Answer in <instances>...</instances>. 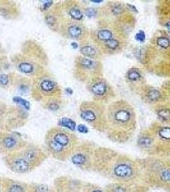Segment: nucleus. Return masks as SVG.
Listing matches in <instances>:
<instances>
[{
	"label": "nucleus",
	"mask_w": 170,
	"mask_h": 192,
	"mask_svg": "<svg viewBox=\"0 0 170 192\" xmlns=\"http://www.w3.org/2000/svg\"><path fill=\"white\" fill-rule=\"evenodd\" d=\"M107 122L115 128L129 130L136 124V114L134 108L124 100L111 103L106 110Z\"/></svg>",
	"instance_id": "f257e3e1"
},
{
	"label": "nucleus",
	"mask_w": 170,
	"mask_h": 192,
	"mask_svg": "<svg viewBox=\"0 0 170 192\" xmlns=\"http://www.w3.org/2000/svg\"><path fill=\"white\" fill-rule=\"evenodd\" d=\"M80 116L85 121L98 128L106 126L107 122L104 106L93 101H85L81 105Z\"/></svg>",
	"instance_id": "f03ea898"
},
{
	"label": "nucleus",
	"mask_w": 170,
	"mask_h": 192,
	"mask_svg": "<svg viewBox=\"0 0 170 192\" xmlns=\"http://www.w3.org/2000/svg\"><path fill=\"white\" fill-rule=\"evenodd\" d=\"M75 67L77 78L88 82L94 78L100 77L103 71V66L100 62L80 56L76 59Z\"/></svg>",
	"instance_id": "7ed1b4c3"
},
{
	"label": "nucleus",
	"mask_w": 170,
	"mask_h": 192,
	"mask_svg": "<svg viewBox=\"0 0 170 192\" xmlns=\"http://www.w3.org/2000/svg\"><path fill=\"white\" fill-rule=\"evenodd\" d=\"M88 89L94 97L100 101L108 102L113 96V91L105 79L97 77L88 82Z\"/></svg>",
	"instance_id": "20e7f679"
},
{
	"label": "nucleus",
	"mask_w": 170,
	"mask_h": 192,
	"mask_svg": "<svg viewBox=\"0 0 170 192\" xmlns=\"http://www.w3.org/2000/svg\"><path fill=\"white\" fill-rule=\"evenodd\" d=\"M122 36L126 35L119 28L108 25L99 27L92 33L93 40L99 48L108 42Z\"/></svg>",
	"instance_id": "39448f33"
},
{
	"label": "nucleus",
	"mask_w": 170,
	"mask_h": 192,
	"mask_svg": "<svg viewBox=\"0 0 170 192\" xmlns=\"http://www.w3.org/2000/svg\"><path fill=\"white\" fill-rule=\"evenodd\" d=\"M63 30L66 37L76 40H83L88 35L86 28L80 22L74 20L67 22Z\"/></svg>",
	"instance_id": "423d86ee"
},
{
	"label": "nucleus",
	"mask_w": 170,
	"mask_h": 192,
	"mask_svg": "<svg viewBox=\"0 0 170 192\" xmlns=\"http://www.w3.org/2000/svg\"><path fill=\"white\" fill-rule=\"evenodd\" d=\"M37 88L42 95L46 96H53L60 92L57 83L48 77L40 79Z\"/></svg>",
	"instance_id": "0eeeda50"
},
{
	"label": "nucleus",
	"mask_w": 170,
	"mask_h": 192,
	"mask_svg": "<svg viewBox=\"0 0 170 192\" xmlns=\"http://www.w3.org/2000/svg\"><path fill=\"white\" fill-rule=\"evenodd\" d=\"M47 137L53 140L63 148L69 146L72 142V136L68 132L60 128L51 129L48 133Z\"/></svg>",
	"instance_id": "6e6552de"
},
{
	"label": "nucleus",
	"mask_w": 170,
	"mask_h": 192,
	"mask_svg": "<svg viewBox=\"0 0 170 192\" xmlns=\"http://www.w3.org/2000/svg\"><path fill=\"white\" fill-rule=\"evenodd\" d=\"M80 53L84 57L96 60L102 56V51L95 44L84 43L80 48Z\"/></svg>",
	"instance_id": "1a4fd4ad"
},
{
	"label": "nucleus",
	"mask_w": 170,
	"mask_h": 192,
	"mask_svg": "<svg viewBox=\"0 0 170 192\" xmlns=\"http://www.w3.org/2000/svg\"><path fill=\"white\" fill-rule=\"evenodd\" d=\"M17 69L22 73L27 75L35 74L38 71V65L30 60L24 59L20 60L16 64Z\"/></svg>",
	"instance_id": "9d476101"
},
{
	"label": "nucleus",
	"mask_w": 170,
	"mask_h": 192,
	"mask_svg": "<svg viewBox=\"0 0 170 192\" xmlns=\"http://www.w3.org/2000/svg\"><path fill=\"white\" fill-rule=\"evenodd\" d=\"M114 173L117 177L120 178H127L133 174L132 168L127 164H120L115 167Z\"/></svg>",
	"instance_id": "9b49d317"
},
{
	"label": "nucleus",
	"mask_w": 170,
	"mask_h": 192,
	"mask_svg": "<svg viewBox=\"0 0 170 192\" xmlns=\"http://www.w3.org/2000/svg\"><path fill=\"white\" fill-rule=\"evenodd\" d=\"M12 168L15 172H26L30 168V163L24 158H19L13 162Z\"/></svg>",
	"instance_id": "f8f14e48"
},
{
	"label": "nucleus",
	"mask_w": 170,
	"mask_h": 192,
	"mask_svg": "<svg viewBox=\"0 0 170 192\" xmlns=\"http://www.w3.org/2000/svg\"><path fill=\"white\" fill-rule=\"evenodd\" d=\"M1 143L2 146H3L5 149H12L14 148L17 145V141L13 136H4L1 139Z\"/></svg>",
	"instance_id": "ddd939ff"
},
{
	"label": "nucleus",
	"mask_w": 170,
	"mask_h": 192,
	"mask_svg": "<svg viewBox=\"0 0 170 192\" xmlns=\"http://www.w3.org/2000/svg\"><path fill=\"white\" fill-rule=\"evenodd\" d=\"M68 14L74 21H80L83 18V13L78 7L72 6L68 8Z\"/></svg>",
	"instance_id": "4468645a"
},
{
	"label": "nucleus",
	"mask_w": 170,
	"mask_h": 192,
	"mask_svg": "<svg viewBox=\"0 0 170 192\" xmlns=\"http://www.w3.org/2000/svg\"><path fill=\"white\" fill-rule=\"evenodd\" d=\"M46 143L51 151L56 154H59L64 151L63 147L61 146L49 137L46 138Z\"/></svg>",
	"instance_id": "2eb2a0df"
},
{
	"label": "nucleus",
	"mask_w": 170,
	"mask_h": 192,
	"mask_svg": "<svg viewBox=\"0 0 170 192\" xmlns=\"http://www.w3.org/2000/svg\"><path fill=\"white\" fill-rule=\"evenodd\" d=\"M58 125L70 129L71 131H75L76 128V122L69 118H62L58 121Z\"/></svg>",
	"instance_id": "dca6fc26"
},
{
	"label": "nucleus",
	"mask_w": 170,
	"mask_h": 192,
	"mask_svg": "<svg viewBox=\"0 0 170 192\" xmlns=\"http://www.w3.org/2000/svg\"><path fill=\"white\" fill-rule=\"evenodd\" d=\"M141 77V75L137 69H131L127 73V79L131 82H137Z\"/></svg>",
	"instance_id": "f3484780"
},
{
	"label": "nucleus",
	"mask_w": 170,
	"mask_h": 192,
	"mask_svg": "<svg viewBox=\"0 0 170 192\" xmlns=\"http://www.w3.org/2000/svg\"><path fill=\"white\" fill-rule=\"evenodd\" d=\"M156 43L159 46L163 49H168L170 46V40L164 36L158 37Z\"/></svg>",
	"instance_id": "a211bd4d"
},
{
	"label": "nucleus",
	"mask_w": 170,
	"mask_h": 192,
	"mask_svg": "<svg viewBox=\"0 0 170 192\" xmlns=\"http://www.w3.org/2000/svg\"><path fill=\"white\" fill-rule=\"evenodd\" d=\"M125 12L124 7L120 3H114L111 7V12L114 16L120 15Z\"/></svg>",
	"instance_id": "6ab92c4d"
},
{
	"label": "nucleus",
	"mask_w": 170,
	"mask_h": 192,
	"mask_svg": "<svg viewBox=\"0 0 170 192\" xmlns=\"http://www.w3.org/2000/svg\"><path fill=\"white\" fill-rule=\"evenodd\" d=\"M86 161V158L83 154H76L72 157V162L76 165H83Z\"/></svg>",
	"instance_id": "aec40b11"
},
{
	"label": "nucleus",
	"mask_w": 170,
	"mask_h": 192,
	"mask_svg": "<svg viewBox=\"0 0 170 192\" xmlns=\"http://www.w3.org/2000/svg\"><path fill=\"white\" fill-rule=\"evenodd\" d=\"M161 97L160 92L157 90H152L147 94V98L150 102H155Z\"/></svg>",
	"instance_id": "412c9836"
},
{
	"label": "nucleus",
	"mask_w": 170,
	"mask_h": 192,
	"mask_svg": "<svg viewBox=\"0 0 170 192\" xmlns=\"http://www.w3.org/2000/svg\"><path fill=\"white\" fill-rule=\"evenodd\" d=\"M14 102L16 104H19L21 106H23L25 109H26L27 110H30V103L28 102V101H26V99H22V97H15L13 99Z\"/></svg>",
	"instance_id": "4be33fe9"
},
{
	"label": "nucleus",
	"mask_w": 170,
	"mask_h": 192,
	"mask_svg": "<svg viewBox=\"0 0 170 192\" xmlns=\"http://www.w3.org/2000/svg\"><path fill=\"white\" fill-rule=\"evenodd\" d=\"M160 137L165 140H170V128L164 127L159 131Z\"/></svg>",
	"instance_id": "5701e85b"
},
{
	"label": "nucleus",
	"mask_w": 170,
	"mask_h": 192,
	"mask_svg": "<svg viewBox=\"0 0 170 192\" xmlns=\"http://www.w3.org/2000/svg\"><path fill=\"white\" fill-rule=\"evenodd\" d=\"M36 152L34 150H29L25 153V157L28 162H31L35 158Z\"/></svg>",
	"instance_id": "b1692460"
},
{
	"label": "nucleus",
	"mask_w": 170,
	"mask_h": 192,
	"mask_svg": "<svg viewBox=\"0 0 170 192\" xmlns=\"http://www.w3.org/2000/svg\"><path fill=\"white\" fill-rule=\"evenodd\" d=\"M46 22L48 26H50V28H53V26H56V19L51 16V15H49L46 17Z\"/></svg>",
	"instance_id": "393cba45"
},
{
	"label": "nucleus",
	"mask_w": 170,
	"mask_h": 192,
	"mask_svg": "<svg viewBox=\"0 0 170 192\" xmlns=\"http://www.w3.org/2000/svg\"><path fill=\"white\" fill-rule=\"evenodd\" d=\"M9 83V77L7 74H0V85L7 86Z\"/></svg>",
	"instance_id": "a878e982"
},
{
	"label": "nucleus",
	"mask_w": 170,
	"mask_h": 192,
	"mask_svg": "<svg viewBox=\"0 0 170 192\" xmlns=\"http://www.w3.org/2000/svg\"><path fill=\"white\" fill-rule=\"evenodd\" d=\"M159 114L164 120H168L170 119V111L168 110H161L159 112Z\"/></svg>",
	"instance_id": "bb28decb"
},
{
	"label": "nucleus",
	"mask_w": 170,
	"mask_h": 192,
	"mask_svg": "<svg viewBox=\"0 0 170 192\" xmlns=\"http://www.w3.org/2000/svg\"><path fill=\"white\" fill-rule=\"evenodd\" d=\"M161 178L164 181H170V170H165L162 172Z\"/></svg>",
	"instance_id": "cd10ccee"
},
{
	"label": "nucleus",
	"mask_w": 170,
	"mask_h": 192,
	"mask_svg": "<svg viewBox=\"0 0 170 192\" xmlns=\"http://www.w3.org/2000/svg\"><path fill=\"white\" fill-rule=\"evenodd\" d=\"M85 14L86 15V16L88 17L92 18V17H95V16L97 14V12H96V10L94 8H87L85 10Z\"/></svg>",
	"instance_id": "c85d7f7f"
},
{
	"label": "nucleus",
	"mask_w": 170,
	"mask_h": 192,
	"mask_svg": "<svg viewBox=\"0 0 170 192\" xmlns=\"http://www.w3.org/2000/svg\"><path fill=\"white\" fill-rule=\"evenodd\" d=\"M135 39L136 40L143 42L145 40V32L142 30H140L138 33H136V35H135Z\"/></svg>",
	"instance_id": "c756f323"
},
{
	"label": "nucleus",
	"mask_w": 170,
	"mask_h": 192,
	"mask_svg": "<svg viewBox=\"0 0 170 192\" xmlns=\"http://www.w3.org/2000/svg\"><path fill=\"white\" fill-rule=\"evenodd\" d=\"M9 192H24V189L19 185H14L10 188Z\"/></svg>",
	"instance_id": "7c9ffc66"
},
{
	"label": "nucleus",
	"mask_w": 170,
	"mask_h": 192,
	"mask_svg": "<svg viewBox=\"0 0 170 192\" xmlns=\"http://www.w3.org/2000/svg\"><path fill=\"white\" fill-rule=\"evenodd\" d=\"M48 108L52 111H57L60 108V106L57 103L52 101L48 104Z\"/></svg>",
	"instance_id": "2f4dec72"
},
{
	"label": "nucleus",
	"mask_w": 170,
	"mask_h": 192,
	"mask_svg": "<svg viewBox=\"0 0 170 192\" xmlns=\"http://www.w3.org/2000/svg\"><path fill=\"white\" fill-rule=\"evenodd\" d=\"M139 143H140V145H141L143 146H147V145H149L150 144L151 140L149 138L143 137L140 140Z\"/></svg>",
	"instance_id": "473e14b6"
},
{
	"label": "nucleus",
	"mask_w": 170,
	"mask_h": 192,
	"mask_svg": "<svg viewBox=\"0 0 170 192\" xmlns=\"http://www.w3.org/2000/svg\"><path fill=\"white\" fill-rule=\"evenodd\" d=\"M77 129L79 132H80L81 133H84V134L87 133L88 132V128L86 126L83 125V124H79V125H78L77 127Z\"/></svg>",
	"instance_id": "72a5a7b5"
},
{
	"label": "nucleus",
	"mask_w": 170,
	"mask_h": 192,
	"mask_svg": "<svg viewBox=\"0 0 170 192\" xmlns=\"http://www.w3.org/2000/svg\"><path fill=\"white\" fill-rule=\"evenodd\" d=\"M52 4H53V2H52V1H51V2L49 1V2H46V3H44L43 4V5H42V9H43L44 10H48V9L51 6Z\"/></svg>",
	"instance_id": "f704fd0d"
},
{
	"label": "nucleus",
	"mask_w": 170,
	"mask_h": 192,
	"mask_svg": "<svg viewBox=\"0 0 170 192\" xmlns=\"http://www.w3.org/2000/svg\"><path fill=\"white\" fill-rule=\"evenodd\" d=\"M48 187H46L44 186H41L38 188L37 192H48Z\"/></svg>",
	"instance_id": "c9c22d12"
},
{
	"label": "nucleus",
	"mask_w": 170,
	"mask_h": 192,
	"mask_svg": "<svg viewBox=\"0 0 170 192\" xmlns=\"http://www.w3.org/2000/svg\"><path fill=\"white\" fill-rule=\"evenodd\" d=\"M127 6L129 7V8L130 10H131L132 11V12H136V13H138V10L136 9V8L134 5L127 4Z\"/></svg>",
	"instance_id": "e433bc0d"
},
{
	"label": "nucleus",
	"mask_w": 170,
	"mask_h": 192,
	"mask_svg": "<svg viewBox=\"0 0 170 192\" xmlns=\"http://www.w3.org/2000/svg\"><path fill=\"white\" fill-rule=\"evenodd\" d=\"M113 192H126V191H125V190L122 187L118 186L114 189Z\"/></svg>",
	"instance_id": "4c0bfd02"
},
{
	"label": "nucleus",
	"mask_w": 170,
	"mask_h": 192,
	"mask_svg": "<svg viewBox=\"0 0 170 192\" xmlns=\"http://www.w3.org/2000/svg\"><path fill=\"white\" fill-rule=\"evenodd\" d=\"M65 92H66L68 94L71 95V94H72V93H73V90H72L71 88H67V89H65Z\"/></svg>",
	"instance_id": "58836bf2"
},
{
	"label": "nucleus",
	"mask_w": 170,
	"mask_h": 192,
	"mask_svg": "<svg viewBox=\"0 0 170 192\" xmlns=\"http://www.w3.org/2000/svg\"><path fill=\"white\" fill-rule=\"evenodd\" d=\"M71 46L74 49H77L78 48V44L76 42L71 43Z\"/></svg>",
	"instance_id": "ea45409f"
},
{
	"label": "nucleus",
	"mask_w": 170,
	"mask_h": 192,
	"mask_svg": "<svg viewBox=\"0 0 170 192\" xmlns=\"http://www.w3.org/2000/svg\"><path fill=\"white\" fill-rule=\"evenodd\" d=\"M92 2H94V3H100V2H103V1H95V0H93V1H92Z\"/></svg>",
	"instance_id": "a19ab883"
},
{
	"label": "nucleus",
	"mask_w": 170,
	"mask_h": 192,
	"mask_svg": "<svg viewBox=\"0 0 170 192\" xmlns=\"http://www.w3.org/2000/svg\"><path fill=\"white\" fill-rule=\"evenodd\" d=\"M92 192H102V191H100V190H94V191H93Z\"/></svg>",
	"instance_id": "79ce46f5"
}]
</instances>
